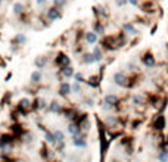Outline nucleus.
I'll use <instances>...</instances> for the list:
<instances>
[{"mask_svg": "<svg viewBox=\"0 0 168 162\" xmlns=\"http://www.w3.org/2000/svg\"><path fill=\"white\" fill-rule=\"evenodd\" d=\"M27 43V37H25V34H16L15 38L12 40V44L13 46H22Z\"/></svg>", "mask_w": 168, "mask_h": 162, "instance_id": "nucleus-12", "label": "nucleus"}, {"mask_svg": "<svg viewBox=\"0 0 168 162\" xmlns=\"http://www.w3.org/2000/svg\"><path fill=\"white\" fill-rule=\"evenodd\" d=\"M167 50H168V44H167Z\"/></svg>", "mask_w": 168, "mask_h": 162, "instance_id": "nucleus-35", "label": "nucleus"}, {"mask_svg": "<svg viewBox=\"0 0 168 162\" xmlns=\"http://www.w3.org/2000/svg\"><path fill=\"white\" fill-rule=\"evenodd\" d=\"M74 143H75V146H80V147H86V146H87V143H86L83 139H75Z\"/></svg>", "mask_w": 168, "mask_h": 162, "instance_id": "nucleus-26", "label": "nucleus"}, {"mask_svg": "<svg viewBox=\"0 0 168 162\" xmlns=\"http://www.w3.org/2000/svg\"><path fill=\"white\" fill-rule=\"evenodd\" d=\"M74 78L77 80V83H81V81H83V75H81V74H75Z\"/></svg>", "mask_w": 168, "mask_h": 162, "instance_id": "nucleus-29", "label": "nucleus"}, {"mask_svg": "<svg viewBox=\"0 0 168 162\" xmlns=\"http://www.w3.org/2000/svg\"><path fill=\"white\" fill-rule=\"evenodd\" d=\"M13 13L18 16V18H21V16L25 13V5L21 3V2H16L13 5Z\"/></svg>", "mask_w": 168, "mask_h": 162, "instance_id": "nucleus-11", "label": "nucleus"}, {"mask_svg": "<svg viewBox=\"0 0 168 162\" xmlns=\"http://www.w3.org/2000/svg\"><path fill=\"white\" fill-rule=\"evenodd\" d=\"M128 3L131 6H140V0H128Z\"/></svg>", "mask_w": 168, "mask_h": 162, "instance_id": "nucleus-28", "label": "nucleus"}, {"mask_svg": "<svg viewBox=\"0 0 168 162\" xmlns=\"http://www.w3.org/2000/svg\"><path fill=\"white\" fill-rule=\"evenodd\" d=\"M62 18V9H59V7L56 6H50L49 9L46 11V19L50 21V22H55L58 19Z\"/></svg>", "mask_w": 168, "mask_h": 162, "instance_id": "nucleus-1", "label": "nucleus"}, {"mask_svg": "<svg viewBox=\"0 0 168 162\" xmlns=\"http://www.w3.org/2000/svg\"><path fill=\"white\" fill-rule=\"evenodd\" d=\"M156 30H158V24H155L153 27H152V30H150V34H155V32H156Z\"/></svg>", "mask_w": 168, "mask_h": 162, "instance_id": "nucleus-31", "label": "nucleus"}, {"mask_svg": "<svg viewBox=\"0 0 168 162\" xmlns=\"http://www.w3.org/2000/svg\"><path fill=\"white\" fill-rule=\"evenodd\" d=\"M114 81H115V84L117 86H120V87H128V83H130V78L124 74V72H115L114 74Z\"/></svg>", "mask_w": 168, "mask_h": 162, "instance_id": "nucleus-3", "label": "nucleus"}, {"mask_svg": "<svg viewBox=\"0 0 168 162\" xmlns=\"http://www.w3.org/2000/svg\"><path fill=\"white\" fill-rule=\"evenodd\" d=\"M19 106H21V108H30V106H31V102H30L28 99H21V100H19Z\"/></svg>", "mask_w": 168, "mask_h": 162, "instance_id": "nucleus-25", "label": "nucleus"}, {"mask_svg": "<svg viewBox=\"0 0 168 162\" xmlns=\"http://www.w3.org/2000/svg\"><path fill=\"white\" fill-rule=\"evenodd\" d=\"M158 161L159 162H168V153L161 150V152H159V155H158Z\"/></svg>", "mask_w": 168, "mask_h": 162, "instance_id": "nucleus-24", "label": "nucleus"}, {"mask_svg": "<svg viewBox=\"0 0 168 162\" xmlns=\"http://www.w3.org/2000/svg\"><path fill=\"white\" fill-rule=\"evenodd\" d=\"M140 61H141V63H143L146 68H153L156 65V59H155L153 53L150 52V50H146V52L141 55Z\"/></svg>", "mask_w": 168, "mask_h": 162, "instance_id": "nucleus-2", "label": "nucleus"}, {"mask_svg": "<svg viewBox=\"0 0 168 162\" xmlns=\"http://www.w3.org/2000/svg\"><path fill=\"white\" fill-rule=\"evenodd\" d=\"M102 46H96V47H93V50H92V53H93V56H94V61L96 62H99V61H102V58H103V52H102Z\"/></svg>", "mask_w": 168, "mask_h": 162, "instance_id": "nucleus-13", "label": "nucleus"}, {"mask_svg": "<svg viewBox=\"0 0 168 162\" xmlns=\"http://www.w3.org/2000/svg\"><path fill=\"white\" fill-rule=\"evenodd\" d=\"M60 74L65 77V78H71V77H74V68L72 66H65V68H60Z\"/></svg>", "mask_w": 168, "mask_h": 162, "instance_id": "nucleus-15", "label": "nucleus"}, {"mask_svg": "<svg viewBox=\"0 0 168 162\" xmlns=\"http://www.w3.org/2000/svg\"><path fill=\"white\" fill-rule=\"evenodd\" d=\"M33 108L34 109H43V108H46V100H44V99H37L33 103Z\"/></svg>", "mask_w": 168, "mask_h": 162, "instance_id": "nucleus-18", "label": "nucleus"}, {"mask_svg": "<svg viewBox=\"0 0 168 162\" xmlns=\"http://www.w3.org/2000/svg\"><path fill=\"white\" fill-rule=\"evenodd\" d=\"M35 3H37V6H44L47 3V0H35Z\"/></svg>", "mask_w": 168, "mask_h": 162, "instance_id": "nucleus-30", "label": "nucleus"}, {"mask_svg": "<svg viewBox=\"0 0 168 162\" xmlns=\"http://www.w3.org/2000/svg\"><path fill=\"white\" fill-rule=\"evenodd\" d=\"M131 100H133V105H143L145 97H143V96H140V95H134Z\"/></svg>", "mask_w": 168, "mask_h": 162, "instance_id": "nucleus-19", "label": "nucleus"}, {"mask_svg": "<svg viewBox=\"0 0 168 162\" xmlns=\"http://www.w3.org/2000/svg\"><path fill=\"white\" fill-rule=\"evenodd\" d=\"M69 93H71V86H69V83H62L60 87H59V95H60V96H68Z\"/></svg>", "mask_w": 168, "mask_h": 162, "instance_id": "nucleus-14", "label": "nucleus"}, {"mask_svg": "<svg viewBox=\"0 0 168 162\" xmlns=\"http://www.w3.org/2000/svg\"><path fill=\"white\" fill-rule=\"evenodd\" d=\"M2 2H3V0H0V6H2Z\"/></svg>", "mask_w": 168, "mask_h": 162, "instance_id": "nucleus-33", "label": "nucleus"}, {"mask_svg": "<svg viewBox=\"0 0 168 162\" xmlns=\"http://www.w3.org/2000/svg\"><path fill=\"white\" fill-rule=\"evenodd\" d=\"M55 63L59 66V68H65V66H71V59L64 53V52H59L56 59H55Z\"/></svg>", "mask_w": 168, "mask_h": 162, "instance_id": "nucleus-4", "label": "nucleus"}, {"mask_svg": "<svg viewBox=\"0 0 168 162\" xmlns=\"http://www.w3.org/2000/svg\"><path fill=\"white\" fill-rule=\"evenodd\" d=\"M165 116L164 115H158L156 118H155V121H153V128L156 130V131H162L164 128H165Z\"/></svg>", "mask_w": 168, "mask_h": 162, "instance_id": "nucleus-7", "label": "nucleus"}, {"mask_svg": "<svg viewBox=\"0 0 168 162\" xmlns=\"http://www.w3.org/2000/svg\"><path fill=\"white\" fill-rule=\"evenodd\" d=\"M49 110L50 112H60V105L58 102H52L50 106H49Z\"/></svg>", "mask_w": 168, "mask_h": 162, "instance_id": "nucleus-21", "label": "nucleus"}, {"mask_svg": "<svg viewBox=\"0 0 168 162\" xmlns=\"http://www.w3.org/2000/svg\"><path fill=\"white\" fill-rule=\"evenodd\" d=\"M84 40H86L87 44H96L97 40H99V36H97L94 31H87L84 34Z\"/></svg>", "mask_w": 168, "mask_h": 162, "instance_id": "nucleus-10", "label": "nucleus"}, {"mask_svg": "<svg viewBox=\"0 0 168 162\" xmlns=\"http://www.w3.org/2000/svg\"><path fill=\"white\" fill-rule=\"evenodd\" d=\"M118 96L117 95H106L105 97H103V102H105V105H106V108H114L115 105L118 103Z\"/></svg>", "mask_w": 168, "mask_h": 162, "instance_id": "nucleus-8", "label": "nucleus"}, {"mask_svg": "<svg viewBox=\"0 0 168 162\" xmlns=\"http://www.w3.org/2000/svg\"><path fill=\"white\" fill-rule=\"evenodd\" d=\"M93 31L97 36H105V25H103V19H94L93 22Z\"/></svg>", "mask_w": 168, "mask_h": 162, "instance_id": "nucleus-6", "label": "nucleus"}, {"mask_svg": "<svg viewBox=\"0 0 168 162\" xmlns=\"http://www.w3.org/2000/svg\"><path fill=\"white\" fill-rule=\"evenodd\" d=\"M165 140H167V142H168V136H167V139H165Z\"/></svg>", "mask_w": 168, "mask_h": 162, "instance_id": "nucleus-34", "label": "nucleus"}, {"mask_svg": "<svg viewBox=\"0 0 168 162\" xmlns=\"http://www.w3.org/2000/svg\"><path fill=\"white\" fill-rule=\"evenodd\" d=\"M53 134H55V140H56V142H59V143H62V142H64L65 136H64V133H62L60 130H56V131L53 133Z\"/></svg>", "mask_w": 168, "mask_h": 162, "instance_id": "nucleus-22", "label": "nucleus"}, {"mask_svg": "<svg viewBox=\"0 0 168 162\" xmlns=\"http://www.w3.org/2000/svg\"><path fill=\"white\" fill-rule=\"evenodd\" d=\"M46 63H47V58H46V56H39V58L34 61V65L37 66L39 69L44 68V66H46Z\"/></svg>", "mask_w": 168, "mask_h": 162, "instance_id": "nucleus-16", "label": "nucleus"}, {"mask_svg": "<svg viewBox=\"0 0 168 162\" xmlns=\"http://www.w3.org/2000/svg\"><path fill=\"white\" fill-rule=\"evenodd\" d=\"M31 81L33 83H40L41 81V72L40 71H34L31 74Z\"/></svg>", "mask_w": 168, "mask_h": 162, "instance_id": "nucleus-20", "label": "nucleus"}, {"mask_svg": "<svg viewBox=\"0 0 168 162\" xmlns=\"http://www.w3.org/2000/svg\"><path fill=\"white\" fill-rule=\"evenodd\" d=\"M128 3V0H115V5H117L118 7H122V6H126Z\"/></svg>", "mask_w": 168, "mask_h": 162, "instance_id": "nucleus-27", "label": "nucleus"}, {"mask_svg": "<svg viewBox=\"0 0 168 162\" xmlns=\"http://www.w3.org/2000/svg\"><path fill=\"white\" fill-rule=\"evenodd\" d=\"M66 2H68V0H53V6L59 7V9H64L65 5H66Z\"/></svg>", "mask_w": 168, "mask_h": 162, "instance_id": "nucleus-23", "label": "nucleus"}, {"mask_svg": "<svg viewBox=\"0 0 168 162\" xmlns=\"http://www.w3.org/2000/svg\"><path fill=\"white\" fill-rule=\"evenodd\" d=\"M72 90H74V91H80V84H78V83H77V84H74Z\"/></svg>", "mask_w": 168, "mask_h": 162, "instance_id": "nucleus-32", "label": "nucleus"}, {"mask_svg": "<svg viewBox=\"0 0 168 162\" xmlns=\"http://www.w3.org/2000/svg\"><path fill=\"white\" fill-rule=\"evenodd\" d=\"M81 62H83V63H93V62H96L93 53H92V52H90V53H84V55L81 56Z\"/></svg>", "mask_w": 168, "mask_h": 162, "instance_id": "nucleus-17", "label": "nucleus"}, {"mask_svg": "<svg viewBox=\"0 0 168 162\" xmlns=\"http://www.w3.org/2000/svg\"><path fill=\"white\" fill-rule=\"evenodd\" d=\"M140 9L145 13H155V3L152 0H145V3L140 5Z\"/></svg>", "mask_w": 168, "mask_h": 162, "instance_id": "nucleus-9", "label": "nucleus"}, {"mask_svg": "<svg viewBox=\"0 0 168 162\" xmlns=\"http://www.w3.org/2000/svg\"><path fill=\"white\" fill-rule=\"evenodd\" d=\"M122 31L127 34V36H137L139 34V31H137V28H136V25L133 24V22H124L122 24Z\"/></svg>", "mask_w": 168, "mask_h": 162, "instance_id": "nucleus-5", "label": "nucleus"}]
</instances>
